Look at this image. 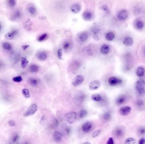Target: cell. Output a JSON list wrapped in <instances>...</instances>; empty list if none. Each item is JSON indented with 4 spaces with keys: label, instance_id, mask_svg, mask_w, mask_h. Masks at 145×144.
I'll return each mask as SVG.
<instances>
[{
    "label": "cell",
    "instance_id": "816d5d0a",
    "mask_svg": "<svg viewBox=\"0 0 145 144\" xmlns=\"http://www.w3.org/2000/svg\"><path fill=\"white\" fill-rule=\"evenodd\" d=\"M138 143L139 144H145V139L141 138L139 140Z\"/></svg>",
    "mask_w": 145,
    "mask_h": 144
},
{
    "label": "cell",
    "instance_id": "836d02e7",
    "mask_svg": "<svg viewBox=\"0 0 145 144\" xmlns=\"http://www.w3.org/2000/svg\"><path fill=\"white\" fill-rule=\"evenodd\" d=\"M3 48L6 50H10L12 49V46L9 43L5 42L3 44Z\"/></svg>",
    "mask_w": 145,
    "mask_h": 144
},
{
    "label": "cell",
    "instance_id": "4dcf8cb0",
    "mask_svg": "<svg viewBox=\"0 0 145 144\" xmlns=\"http://www.w3.org/2000/svg\"><path fill=\"white\" fill-rule=\"evenodd\" d=\"M28 83L30 85L32 86H36L38 84V81L35 78H31L28 80Z\"/></svg>",
    "mask_w": 145,
    "mask_h": 144
},
{
    "label": "cell",
    "instance_id": "ffe728a7",
    "mask_svg": "<svg viewBox=\"0 0 145 144\" xmlns=\"http://www.w3.org/2000/svg\"><path fill=\"white\" fill-rule=\"evenodd\" d=\"M91 32L94 38H99V36L101 32V30L97 27H94L92 28Z\"/></svg>",
    "mask_w": 145,
    "mask_h": 144
},
{
    "label": "cell",
    "instance_id": "e0dca14e",
    "mask_svg": "<svg viewBox=\"0 0 145 144\" xmlns=\"http://www.w3.org/2000/svg\"><path fill=\"white\" fill-rule=\"evenodd\" d=\"M127 101V97L125 95H121L117 98L116 100V103L118 105L124 104Z\"/></svg>",
    "mask_w": 145,
    "mask_h": 144
},
{
    "label": "cell",
    "instance_id": "f5cc1de1",
    "mask_svg": "<svg viewBox=\"0 0 145 144\" xmlns=\"http://www.w3.org/2000/svg\"><path fill=\"white\" fill-rule=\"evenodd\" d=\"M65 131H66V133L67 134H70V133H71V128H69L68 127H67V128H65Z\"/></svg>",
    "mask_w": 145,
    "mask_h": 144
},
{
    "label": "cell",
    "instance_id": "f1b7e54d",
    "mask_svg": "<svg viewBox=\"0 0 145 144\" xmlns=\"http://www.w3.org/2000/svg\"><path fill=\"white\" fill-rule=\"evenodd\" d=\"M28 60L26 57H22L21 59V66L22 68L23 69L26 68L28 65Z\"/></svg>",
    "mask_w": 145,
    "mask_h": 144
},
{
    "label": "cell",
    "instance_id": "e575fe53",
    "mask_svg": "<svg viewBox=\"0 0 145 144\" xmlns=\"http://www.w3.org/2000/svg\"><path fill=\"white\" fill-rule=\"evenodd\" d=\"M48 37V34L45 33L43 34H42L41 36H40L38 38V41L40 42H42L43 41H45V39Z\"/></svg>",
    "mask_w": 145,
    "mask_h": 144
},
{
    "label": "cell",
    "instance_id": "74e56055",
    "mask_svg": "<svg viewBox=\"0 0 145 144\" xmlns=\"http://www.w3.org/2000/svg\"><path fill=\"white\" fill-rule=\"evenodd\" d=\"M103 117V118H104V120H109L111 118L110 113L109 112H106L105 113H104Z\"/></svg>",
    "mask_w": 145,
    "mask_h": 144
},
{
    "label": "cell",
    "instance_id": "f546056e",
    "mask_svg": "<svg viewBox=\"0 0 145 144\" xmlns=\"http://www.w3.org/2000/svg\"><path fill=\"white\" fill-rule=\"evenodd\" d=\"M39 67L38 65L36 64H31L30 66V71L32 73H36L38 72L39 71Z\"/></svg>",
    "mask_w": 145,
    "mask_h": 144
},
{
    "label": "cell",
    "instance_id": "7bdbcfd3",
    "mask_svg": "<svg viewBox=\"0 0 145 144\" xmlns=\"http://www.w3.org/2000/svg\"><path fill=\"white\" fill-rule=\"evenodd\" d=\"M57 55L58 56V58L59 60H62L63 58V52H62V49H58L57 52Z\"/></svg>",
    "mask_w": 145,
    "mask_h": 144
},
{
    "label": "cell",
    "instance_id": "5b68a950",
    "mask_svg": "<svg viewBox=\"0 0 145 144\" xmlns=\"http://www.w3.org/2000/svg\"><path fill=\"white\" fill-rule=\"evenodd\" d=\"M37 109L38 108H37V105L35 104H32L29 107L28 110H27L24 115L25 116L27 117L34 115L37 111Z\"/></svg>",
    "mask_w": 145,
    "mask_h": 144
},
{
    "label": "cell",
    "instance_id": "d590c367",
    "mask_svg": "<svg viewBox=\"0 0 145 144\" xmlns=\"http://www.w3.org/2000/svg\"><path fill=\"white\" fill-rule=\"evenodd\" d=\"M20 137L18 134H15L12 136V142L13 143H17L18 142Z\"/></svg>",
    "mask_w": 145,
    "mask_h": 144
},
{
    "label": "cell",
    "instance_id": "8992f818",
    "mask_svg": "<svg viewBox=\"0 0 145 144\" xmlns=\"http://www.w3.org/2000/svg\"><path fill=\"white\" fill-rule=\"evenodd\" d=\"M84 77L83 76L79 74L74 77L72 80V84L73 86H77L80 85L84 80Z\"/></svg>",
    "mask_w": 145,
    "mask_h": 144
},
{
    "label": "cell",
    "instance_id": "9a60e30c",
    "mask_svg": "<svg viewBox=\"0 0 145 144\" xmlns=\"http://www.w3.org/2000/svg\"><path fill=\"white\" fill-rule=\"evenodd\" d=\"M18 33V31L17 30H14L11 32L7 33L5 35V38L7 40H12L15 38Z\"/></svg>",
    "mask_w": 145,
    "mask_h": 144
},
{
    "label": "cell",
    "instance_id": "f907efd6",
    "mask_svg": "<svg viewBox=\"0 0 145 144\" xmlns=\"http://www.w3.org/2000/svg\"><path fill=\"white\" fill-rule=\"evenodd\" d=\"M53 125L54 126V127H57L59 125V122L58 121L56 118H54V122H53Z\"/></svg>",
    "mask_w": 145,
    "mask_h": 144
},
{
    "label": "cell",
    "instance_id": "44dd1931",
    "mask_svg": "<svg viewBox=\"0 0 145 144\" xmlns=\"http://www.w3.org/2000/svg\"><path fill=\"white\" fill-rule=\"evenodd\" d=\"M110 51L109 46L107 44H103L101 47V52L102 54L104 55H107L108 54Z\"/></svg>",
    "mask_w": 145,
    "mask_h": 144
},
{
    "label": "cell",
    "instance_id": "d6a6232c",
    "mask_svg": "<svg viewBox=\"0 0 145 144\" xmlns=\"http://www.w3.org/2000/svg\"><path fill=\"white\" fill-rule=\"evenodd\" d=\"M136 143V140L133 138H128L126 139L124 143L126 144H134Z\"/></svg>",
    "mask_w": 145,
    "mask_h": 144
},
{
    "label": "cell",
    "instance_id": "30bf717a",
    "mask_svg": "<svg viewBox=\"0 0 145 144\" xmlns=\"http://www.w3.org/2000/svg\"><path fill=\"white\" fill-rule=\"evenodd\" d=\"M101 85V82L99 80H94L89 84V88L91 90H96L100 87Z\"/></svg>",
    "mask_w": 145,
    "mask_h": 144
},
{
    "label": "cell",
    "instance_id": "f6af8a7d",
    "mask_svg": "<svg viewBox=\"0 0 145 144\" xmlns=\"http://www.w3.org/2000/svg\"><path fill=\"white\" fill-rule=\"evenodd\" d=\"M12 80L14 82H21L22 80V78L20 76H18V77H14Z\"/></svg>",
    "mask_w": 145,
    "mask_h": 144
},
{
    "label": "cell",
    "instance_id": "ee69618b",
    "mask_svg": "<svg viewBox=\"0 0 145 144\" xmlns=\"http://www.w3.org/2000/svg\"><path fill=\"white\" fill-rule=\"evenodd\" d=\"M101 133V130H97L94 131L92 134V137L93 138H95L97 137Z\"/></svg>",
    "mask_w": 145,
    "mask_h": 144
},
{
    "label": "cell",
    "instance_id": "52a82bcc",
    "mask_svg": "<svg viewBox=\"0 0 145 144\" xmlns=\"http://www.w3.org/2000/svg\"><path fill=\"white\" fill-rule=\"evenodd\" d=\"M129 16V13L126 9L120 10L117 15V17L119 20L121 21H124L127 20Z\"/></svg>",
    "mask_w": 145,
    "mask_h": 144
},
{
    "label": "cell",
    "instance_id": "83f0119b",
    "mask_svg": "<svg viewBox=\"0 0 145 144\" xmlns=\"http://www.w3.org/2000/svg\"><path fill=\"white\" fill-rule=\"evenodd\" d=\"M91 98L94 102H98L101 100L102 96L99 94L96 93L92 95Z\"/></svg>",
    "mask_w": 145,
    "mask_h": 144
},
{
    "label": "cell",
    "instance_id": "7dc6e473",
    "mask_svg": "<svg viewBox=\"0 0 145 144\" xmlns=\"http://www.w3.org/2000/svg\"><path fill=\"white\" fill-rule=\"evenodd\" d=\"M5 65L4 63L0 61V71L3 70L5 69Z\"/></svg>",
    "mask_w": 145,
    "mask_h": 144
},
{
    "label": "cell",
    "instance_id": "bcb514c9",
    "mask_svg": "<svg viewBox=\"0 0 145 144\" xmlns=\"http://www.w3.org/2000/svg\"><path fill=\"white\" fill-rule=\"evenodd\" d=\"M136 104H137V106L138 107H140V106H143L144 105V102L143 101L140 99H139V100H137L136 102Z\"/></svg>",
    "mask_w": 145,
    "mask_h": 144
},
{
    "label": "cell",
    "instance_id": "5bb4252c",
    "mask_svg": "<svg viewBox=\"0 0 145 144\" xmlns=\"http://www.w3.org/2000/svg\"><path fill=\"white\" fill-rule=\"evenodd\" d=\"M92 123L91 122L88 121L83 125L82 130L84 132H88L91 131V129L92 128Z\"/></svg>",
    "mask_w": 145,
    "mask_h": 144
},
{
    "label": "cell",
    "instance_id": "7402d4cb",
    "mask_svg": "<svg viewBox=\"0 0 145 144\" xmlns=\"http://www.w3.org/2000/svg\"><path fill=\"white\" fill-rule=\"evenodd\" d=\"M83 17L86 21H90L92 19V13L90 11H85L83 14Z\"/></svg>",
    "mask_w": 145,
    "mask_h": 144
},
{
    "label": "cell",
    "instance_id": "7a4b0ae2",
    "mask_svg": "<svg viewBox=\"0 0 145 144\" xmlns=\"http://www.w3.org/2000/svg\"><path fill=\"white\" fill-rule=\"evenodd\" d=\"M85 98L84 93L81 91H77L74 96V102L77 104H80L82 103Z\"/></svg>",
    "mask_w": 145,
    "mask_h": 144
},
{
    "label": "cell",
    "instance_id": "d6986e66",
    "mask_svg": "<svg viewBox=\"0 0 145 144\" xmlns=\"http://www.w3.org/2000/svg\"><path fill=\"white\" fill-rule=\"evenodd\" d=\"M81 6L79 4H75L71 7V12L74 13H79L81 11Z\"/></svg>",
    "mask_w": 145,
    "mask_h": 144
},
{
    "label": "cell",
    "instance_id": "cb8c5ba5",
    "mask_svg": "<svg viewBox=\"0 0 145 144\" xmlns=\"http://www.w3.org/2000/svg\"><path fill=\"white\" fill-rule=\"evenodd\" d=\"M36 56L38 59L40 60L44 61L45 60H46L47 57V55L45 52L42 51V52H38Z\"/></svg>",
    "mask_w": 145,
    "mask_h": 144
},
{
    "label": "cell",
    "instance_id": "11a10c76",
    "mask_svg": "<svg viewBox=\"0 0 145 144\" xmlns=\"http://www.w3.org/2000/svg\"><path fill=\"white\" fill-rule=\"evenodd\" d=\"M143 52H144V54L145 56V47L144 48V49H143Z\"/></svg>",
    "mask_w": 145,
    "mask_h": 144
},
{
    "label": "cell",
    "instance_id": "9c48e42d",
    "mask_svg": "<svg viewBox=\"0 0 145 144\" xmlns=\"http://www.w3.org/2000/svg\"><path fill=\"white\" fill-rule=\"evenodd\" d=\"M134 27L137 30H142L145 27V23L142 20L136 19L134 23Z\"/></svg>",
    "mask_w": 145,
    "mask_h": 144
},
{
    "label": "cell",
    "instance_id": "681fc988",
    "mask_svg": "<svg viewBox=\"0 0 145 144\" xmlns=\"http://www.w3.org/2000/svg\"><path fill=\"white\" fill-rule=\"evenodd\" d=\"M114 140L113 139V138L112 137H109V139L107 141V144H114Z\"/></svg>",
    "mask_w": 145,
    "mask_h": 144
},
{
    "label": "cell",
    "instance_id": "f35d334b",
    "mask_svg": "<svg viewBox=\"0 0 145 144\" xmlns=\"http://www.w3.org/2000/svg\"><path fill=\"white\" fill-rule=\"evenodd\" d=\"M138 134L140 136H144L145 135V128L140 127L138 130Z\"/></svg>",
    "mask_w": 145,
    "mask_h": 144
},
{
    "label": "cell",
    "instance_id": "603a6c76",
    "mask_svg": "<svg viewBox=\"0 0 145 144\" xmlns=\"http://www.w3.org/2000/svg\"><path fill=\"white\" fill-rule=\"evenodd\" d=\"M53 138L55 141L59 142L62 139V134L59 131H56L53 134Z\"/></svg>",
    "mask_w": 145,
    "mask_h": 144
},
{
    "label": "cell",
    "instance_id": "c3c4849f",
    "mask_svg": "<svg viewBox=\"0 0 145 144\" xmlns=\"http://www.w3.org/2000/svg\"><path fill=\"white\" fill-rule=\"evenodd\" d=\"M9 124L12 127H14V126H16V123H15V121L13 120H10L9 121Z\"/></svg>",
    "mask_w": 145,
    "mask_h": 144
},
{
    "label": "cell",
    "instance_id": "8d00e7d4",
    "mask_svg": "<svg viewBox=\"0 0 145 144\" xmlns=\"http://www.w3.org/2000/svg\"><path fill=\"white\" fill-rule=\"evenodd\" d=\"M87 110H82L80 112L79 114V118H84V117L86 116L87 115Z\"/></svg>",
    "mask_w": 145,
    "mask_h": 144
},
{
    "label": "cell",
    "instance_id": "6f0895ef",
    "mask_svg": "<svg viewBox=\"0 0 145 144\" xmlns=\"http://www.w3.org/2000/svg\"><path fill=\"white\" fill-rule=\"evenodd\" d=\"M1 25H0V30L1 29Z\"/></svg>",
    "mask_w": 145,
    "mask_h": 144
},
{
    "label": "cell",
    "instance_id": "484cf974",
    "mask_svg": "<svg viewBox=\"0 0 145 144\" xmlns=\"http://www.w3.org/2000/svg\"><path fill=\"white\" fill-rule=\"evenodd\" d=\"M28 10L29 13L32 15H35L36 14V8L33 5L30 4L28 5Z\"/></svg>",
    "mask_w": 145,
    "mask_h": 144
},
{
    "label": "cell",
    "instance_id": "4fadbf2b",
    "mask_svg": "<svg viewBox=\"0 0 145 144\" xmlns=\"http://www.w3.org/2000/svg\"><path fill=\"white\" fill-rule=\"evenodd\" d=\"M123 43L125 46L130 47L133 44V39L130 36H126L124 38L123 41Z\"/></svg>",
    "mask_w": 145,
    "mask_h": 144
},
{
    "label": "cell",
    "instance_id": "60d3db41",
    "mask_svg": "<svg viewBox=\"0 0 145 144\" xmlns=\"http://www.w3.org/2000/svg\"><path fill=\"white\" fill-rule=\"evenodd\" d=\"M70 43L68 41H65L63 44V48L65 50H67L70 48Z\"/></svg>",
    "mask_w": 145,
    "mask_h": 144
},
{
    "label": "cell",
    "instance_id": "8fae6325",
    "mask_svg": "<svg viewBox=\"0 0 145 144\" xmlns=\"http://www.w3.org/2000/svg\"><path fill=\"white\" fill-rule=\"evenodd\" d=\"M122 82V81L121 79L114 77H110L108 80V83L110 86H115L121 83Z\"/></svg>",
    "mask_w": 145,
    "mask_h": 144
},
{
    "label": "cell",
    "instance_id": "4316f807",
    "mask_svg": "<svg viewBox=\"0 0 145 144\" xmlns=\"http://www.w3.org/2000/svg\"><path fill=\"white\" fill-rule=\"evenodd\" d=\"M115 38V35L112 32H109L106 35V39L107 41H112Z\"/></svg>",
    "mask_w": 145,
    "mask_h": 144
},
{
    "label": "cell",
    "instance_id": "d4e9b609",
    "mask_svg": "<svg viewBox=\"0 0 145 144\" xmlns=\"http://www.w3.org/2000/svg\"><path fill=\"white\" fill-rule=\"evenodd\" d=\"M22 16L21 12L20 10H16L15 12H14L13 14L12 15V18L14 20H17L20 19Z\"/></svg>",
    "mask_w": 145,
    "mask_h": 144
},
{
    "label": "cell",
    "instance_id": "ac0fdd59",
    "mask_svg": "<svg viewBox=\"0 0 145 144\" xmlns=\"http://www.w3.org/2000/svg\"><path fill=\"white\" fill-rule=\"evenodd\" d=\"M88 34L87 32H83L79 34V41L82 42H84L87 41V39H88Z\"/></svg>",
    "mask_w": 145,
    "mask_h": 144
},
{
    "label": "cell",
    "instance_id": "2e32d148",
    "mask_svg": "<svg viewBox=\"0 0 145 144\" xmlns=\"http://www.w3.org/2000/svg\"><path fill=\"white\" fill-rule=\"evenodd\" d=\"M136 74L138 77H144L145 74V69L144 68L141 66L137 67L136 71Z\"/></svg>",
    "mask_w": 145,
    "mask_h": 144
},
{
    "label": "cell",
    "instance_id": "1f68e13d",
    "mask_svg": "<svg viewBox=\"0 0 145 144\" xmlns=\"http://www.w3.org/2000/svg\"><path fill=\"white\" fill-rule=\"evenodd\" d=\"M22 93L23 95L25 98H28L30 97V93L29 90H28V89L24 88L22 90Z\"/></svg>",
    "mask_w": 145,
    "mask_h": 144
},
{
    "label": "cell",
    "instance_id": "b9f144b4",
    "mask_svg": "<svg viewBox=\"0 0 145 144\" xmlns=\"http://www.w3.org/2000/svg\"><path fill=\"white\" fill-rule=\"evenodd\" d=\"M16 4V0H9L8 4L9 7H14Z\"/></svg>",
    "mask_w": 145,
    "mask_h": 144
},
{
    "label": "cell",
    "instance_id": "3957f363",
    "mask_svg": "<svg viewBox=\"0 0 145 144\" xmlns=\"http://www.w3.org/2000/svg\"><path fill=\"white\" fill-rule=\"evenodd\" d=\"M113 134L117 138H122L125 134L124 128L120 126H116L113 130Z\"/></svg>",
    "mask_w": 145,
    "mask_h": 144
},
{
    "label": "cell",
    "instance_id": "ba28073f",
    "mask_svg": "<svg viewBox=\"0 0 145 144\" xmlns=\"http://www.w3.org/2000/svg\"><path fill=\"white\" fill-rule=\"evenodd\" d=\"M69 67L71 72L75 74L80 67V63L77 61H73L70 64Z\"/></svg>",
    "mask_w": 145,
    "mask_h": 144
},
{
    "label": "cell",
    "instance_id": "6da1fadb",
    "mask_svg": "<svg viewBox=\"0 0 145 144\" xmlns=\"http://www.w3.org/2000/svg\"><path fill=\"white\" fill-rule=\"evenodd\" d=\"M136 89L139 94L141 96L145 94V81L144 80H138L136 83Z\"/></svg>",
    "mask_w": 145,
    "mask_h": 144
},
{
    "label": "cell",
    "instance_id": "db71d44e",
    "mask_svg": "<svg viewBox=\"0 0 145 144\" xmlns=\"http://www.w3.org/2000/svg\"><path fill=\"white\" fill-rule=\"evenodd\" d=\"M28 47H29L28 45H24L23 47V48L24 50H25V49H27V48H28Z\"/></svg>",
    "mask_w": 145,
    "mask_h": 144
},
{
    "label": "cell",
    "instance_id": "7c38bea8",
    "mask_svg": "<svg viewBox=\"0 0 145 144\" xmlns=\"http://www.w3.org/2000/svg\"><path fill=\"white\" fill-rule=\"evenodd\" d=\"M131 111V108L130 106H125L120 109V110H119V112L120 115L125 116L128 115L129 113H130Z\"/></svg>",
    "mask_w": 145,
    "mask_h": 144
},
{
    "label": "cell",
    "instance_id": "9f6ffc18",
    "mask_svg": "<svg viewBox=\"0 0 145 144\" xmlns=\"http://www.w3.org/2000/svg\"><path fill=\"white\" fill-rule=\"evenodd\" d=\"M84 144H91V143H87V142H86V143H84Z\"/></svg>",
    "mask_w": 145,
    "mask_h": 144
},
{
    "label": "cell",
    "instance_id": "277c9868",
    "mask_svg": "<svg viewBox=\"0 0 145 144\" xmlns=\"http://www.w3.org/2000/svg\"><path fill=\"white\" fill-rule=\"evenodd\" d=\"M77 119V114L75 112H68L65 115V119L68 123L72 124L75 122Z\"/></svg>",
    "mask_w": 145,
    "mask_h": 144
},
{
    "label": "cell",
    "instance_id": "ab89813d",
    "mask_svg": "<svg viewBox=\"0 0 145 144\" xmlns=\"http://www.w3.org/2000/svg\"><path fill=\"white\" fill-rule=\"evenodd\" d=\"M30 23L31 22L29 21V20H26V21L25 22V23L23 24L24 28L27 30H28V28L31 27V23Z\"/></svg>",
    "mask_w": 145,
    "mask_h": 144
}]
</instances>
